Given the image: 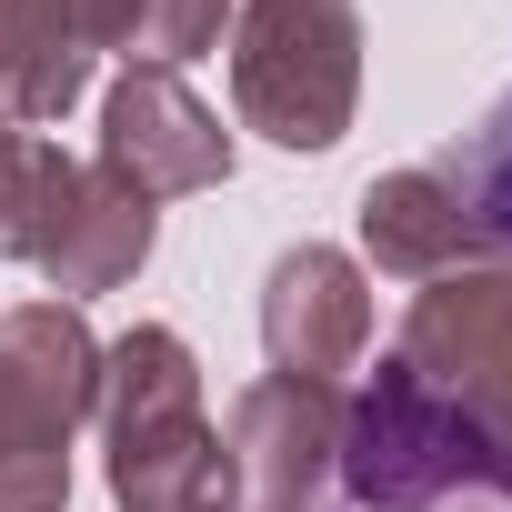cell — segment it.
<instances>
[{
  "label": "cell",
  "mask_w": 512,
  "mask_h": 512,
  "mask_svg": "<svg viewBox=\"0 0 512 512\" xmlns=\"http://www.w3.org/2000/svg\"><path fill=\"white\" fill-rule=\"evenodd\" d=\"M312 512H512V442L422 372L382 362L342 402L332 492Z\"/></svg>",
  "instance_id": "cell-1"
},
{
  "label": "cell",
  "mask_w": 512,
  "mask_h": 512,
  "mask_svg": "<svg viewBox=\"0 0 512 512\" xmlns=\"http://www.w3.org/2000/svg\"><path fill=\"white\" fill-rule=\"evenodd\" d=\"M101 442H111V502L121 512H231V442L201 412V362L181 332L141 322L101 352Z\"/></svg>",
  "instance_id": "cell-2"
},
{
  "label": "cell",
  "mask_w": 512,
  "mask_h": 512,
  "mask_svg": "<svg viewBox=\"0 0 512 512\" xmlns=\"http://www.w3.org/2000/svg\"><path fill=\"white\" fill-rule=\"evenodd\" d=\"M231 101L282 151H332L362 101V11L352 0H251L231 21Z\"/></svg>",
  "instance_id": "cell-3"
},
{
  "label": "cell",
  "mask_w": 512,
  "mask_h": 512,
  "mask_svg": "<svg viewBox=\"0 0 512 512\" xmlns=\"http://www.w3.org/2000/svg\"><path fill=\"white\" fill-rule=\"evenodd\" d=\"M402 372H422L442 402L492 422L512 402V262L422 282L412 312H402Z\"/></svg>",
  "instance_id": "cell-4"
},
{
  "label": "cell",
  "mask_w": 512,
  "mask_h": 512,
  "mask_svg": "<svg viewBox=\"0 0 512 512\" xmlns=\"http://www.w3.org/2000/svg\"><path fill=\"white\" fill-rule=\"evenodd\" d=\"M332 452H342V392L332 382H251L231 402V482L251 512H312L332 492Z\"/></svg>",
  "instance_id": "cell-5"
},
{
  "label": "cell",
  "mask_w": 512,
  "mask_h": 512,
  "mask_svg": "<svg viewBox=\"0 0 512 512\" xmlns=\"http://www.w3.org/2000/svg\"><path fill=\"white\" fill-rule=\"evenodd\" d=\"M101 171H121L151 201L211 191V181H231V131L191 101L181 71H121L101 101Z\"/></svg>",
  "instance_id": "cell-6"
},
{
  "label": "cell",
  "mask_w": 512,
  "mask_h": 512,
  "mask_svg": "<svg viewBox=\"0 0 512 512\" xmlns=\"http://www.w3.org/2000/svg\"><path fill=\"white\" fill-rule=\"evenodd\" d=\"M362 342H372L362 262L332 251V241L282 251L272 282H262V352H272V372H292V382H342V372L362 362Z\"/></svg>",
  "instance_id": "cell-7"
},
{
  "label": "cell",
  "mask_w": 512,
  "mask_h": 512,
  "mask_svg": "<svg viewBox=\"0 0 512 512\" xmlns=\"http://www.w3.org/2000/svg\"><path fill=\"white\" fill-rule=\"evenodd\" d=\"M151 241H161V201H151V191H131L121 171L81 161V171H71V191H61V211L41 221L31 272L81 312L91 292H121V282L151 262Z\"/></svg>",
  "instance_id": "cell-8"
},
{
  "label": "cell",
  "mask_w": 512,
  "mask_h": 512,
  "mask_svg": "<svg viewBox=\"0 0 512 512\" xmlns=\"http://www.w3.org/2000/svg\"><path fill=\"white\" fill-rule=\"evenodd\" d=\"M0 402H11L21 422L41 432H81L91 402H101V342L71 302H21V312H0Z\"/></svg>",
  "instance_id": "cell-9"
},
{
  "label": "cell",
  "mask_w": 512,
  "mask_h": 512,
  "mask_svg": "<svg viewBox=\"0 0 512 512\" xmlns=\"http://www.w3.org/2000/svg\"><path fill=\"white\" fill-rule=\"evenodd\" d=\"M141 0H11V91L21 121H61L91 91L101 51H131Z\"/></svg>",
  "instance_id": "cell-10"
},
{
  "label": "cell",
  "mask_w": 512,
  "mask_h": 512,
  "mask_svg": "<svg viewBox=\"0 0 512 512\" xmlns=\"http://www.w3.org/2000/svg\"><path fill=\"white\" fill-rule=\"evenodd\" d=\"M362 251H372L382 272H402V282H442V272H462L472 231H462L442 171H382V181L362 191Z\"/></svg>",
  "instance_id": "cell-11"
},
{
  "label": "cell",
  "mask_w": 512,
  "mask_h": 512,
  "mask_svg": "<svg viewBox=\"0 0 512 512\" xmlns=\"http://www.w3.org/2000/svg\"><path fill=\"white\" fill-rule=\"evenodd\" d=\"M442 191H452V211H462V231L482 241V251H502L512 262V91L452 141V161H442Z\"/></svg>",
  "instance_id": "cell-12"
},
{
  "label": "cell",
  "mask_w": 512,
  "mask_h": 512,
  "mask_svg": "<svg viewBox=\"0 0 512 512\" xmlns=\"http://www.w3.org/2000/svg\"><path fill=\"white\" fill-rule=\"evenodd\" d=\"M71 502V442L0 402V512H61Z\"/></svg>",
  "instance_id": "cell-13"
},
{
  "label": "cell",
  "mask_w": 512,
  "mask_h": 512,
  "mask_svg": "<svg viewBox=\"0 0 512 512\" xmlns=\"http://www.w3.org/2000/svg\"><path fill=\"white\" fill-rule=\"evenodd\" d=\"M221 41V0H141V21H131V71H181Z\"/></svg>",
  "instance_id": "cell-14"
},
{
  "label": "cell",
  "mask_w": 512,
  "mask_h": 512,
  "mask_svg": "<svg viewBox=\"0 0 512 512\" xmlns=\"http://www.w3.org/2000/svg\"><path fill=\"white\" fill-rule=\"evenodd\" d=\"M0 121H21V91H11V0H0Z\"/></svg>",
  "instance_id": "cell-15"
},
{
  "label": "cell",
  "mask_w": 512,
  "mask_h": 512,
  "mask_svg": "<svg viewBox=\"0 0 512 512\" xmlns=\"http://www.w3.org/2000/svg\"><path fill=\"white\" fill-rule=\"evenodd\" d=\"M492 432H502V442H512V402H502V412H492Z\"/></svg>",
  "instance_id": "cell-16"
}]
</instances>
